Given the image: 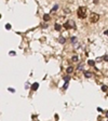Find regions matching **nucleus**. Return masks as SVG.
I'll return each instance as SVG.
<instances>
[{"mask_svg":"<svg viewBox=\"0 0 108 121\" xmlns=\"http://www.w3.org/2000/svg\"><path fill=\"white\" fill-rule=\"evenodd\" d=\"M108 60V55L103 56V57H102V58H98V60Z\"/></svg>","mask_w":108,"mask_h":121,"instance_id":"nucleus-10","label":"nucleus"},{"mask_svg":"<svg viewBox=\"0 0 108 121\" xmlns=\"http://www.w3.org/2000/svg\"><path fill=\"white\" fill-rule=\"evenodd\" d=\"M105 35H108V30H106L105 31Z\"/></svg>","mask_w":108,"mask_h":121,"instance_id":"nucleus-17","label":"nucleus"},{"mask_svg":"<svg viewBox=\"0 0 108 121\" xmlns=\"http://www.w3.org/2000/svg\"><path fill=\"white\" fill-rule=\"evenodd\" d=\"M43 20H44V21H49V20H50V15H49V14H44V15H43Z\"/></svg>","mask_w":108,"mask_h":121,"instance_id":"nucleus-7","label":"nucleus"},{"mask_svg":"<svg viewBox=\"0 0 108 121\" xmlns=\"http://www.w3.org/2000/svg\"><path fill=\"white\" fill-rule=\"evenodd\" d=\"M54 28H55V30H57V31H60V30L62 29V26H60V24H55V26H54Z\"/></svg>","mask_w":108,"mask_h":121,"instance_id":"nucleus-5","label":"nucleus"},{"mask_svg":"<svg viewBox=\"0 0 108 121\" xmlns=\"http://www.w3.org/2000/svg\"><path fill=\"white\" fill-rule=\"evenodd\" d=\"M57 8H58V5H57V4L54 5V8H53V10H52V13H53V12H55V11L57 10Z\"/></svg>","mask_w":108,"mask_h":121,"instance_id":"nucleus-11","label":"nucleus"},{"mask_svg":"<svg viewBox=\"0 0 108 121\" xmlns=\"http://www.w3.org/2000/svg\"><path fill=\"white\" fill-rule=\"evenodd\" d=\"M88 63H89V65H90V66H94V65H95V62H94V60H88Z\"/></svg>","mask_w":108,"mask_h":121,"instance_id":"nucleus-8","label":"nucleus"},{"mask_svg":"<svg viewBox=\"0 0 108 121\" xmlns=\"http://www.w3.org/2000/svg\"><path fill=\"white\" fill-rule=\"evenodd\" d=\"M98 18H99V15H98L97 13H91V15H90L91 23H96L98 21Z\"/></svg>","mask_w":108,"mask_h":121,"instance_id":"nucleus-3","label":"nucleus"},{"mask_svg":"<svg viewBox=\"0 0 108 121\" xmlns=\"http://www.w3.org/2000/svg\"><path fill=\"white\" fill-rule=\"evenodd\" d=\"M69 79H70V78H69V77H68V76H67V77H65V78H64V80H65V82H66V83H68V81H69Z\"/></svg>","mask_w":108,"mask_h":121,"instance_id":"nucleus-12","label":"nucleus"},{"mask_svg":"<svg viewBox=\"0 0 108 121\" xmlns=\"http://www.w3.org/2000/svg\"><path fill=\"white\" fill-rule=\"evenodd\" d=\"M38 88H39V83H38V82H35V83L33 84V86H31V89H33L34 91H36Z\"/></svg>","mask_w":108,"mask_h":121,"instance_id":"nucleus-4","label":"nucleus"},{"mask_svg":"<svg viewBox=\"0 0 108 121\" xmlns=\"http://www.w3.org/2000/svg\"><path fill=\"white\" fill-rule=\"evenodd\" d=\"M84 76H86V78H90V77H92V73L90 71H84Z\"/></svg>","mask_w":108,"mask_h":121,"instance_id":"nucleus-6","label":"nucleus"},{"mask_svg":"<svg viewBox=\"0 0 108 121\" xmlns=\"http://www.w3.org/2000/svg\"><path fill=\"white\" fill-rule=\"evenodd\" d=\"M102 90H103V91H107V86H102Z\"/></svg>","mask_w":108,"mask_h":121,"instance_id":"nucleus-14","label":"nucleus"},{"mask_svg":"<svg viewBox=\"0 0 108 121\" xmlns=\"http://www.w3.org/2000/svg\"><path fill=\"white\" fill-rule=\"evenodd\" d=\"M64 41H65V40H64V38H63V37H60V43H63Z\"/></svg>","mask_w":108,"mask_h":121,"instance_id":"nucleus-15","label":"nucleus"},{"mask_svg":"<svg viewBox=\"0 0 108 121\" xmlns=\"http://www.w3.org/2000/svg\"><path fill=\"white\" fill-rule=\"evenodd\" d=\"M73 68L70 66V67H68V68H67V70H66V71H67L68 73H73Z\"/></svg>","mask_w":108,"mask_h":121,"instance_id":"nucleus-9","label":"nucleus"},{"mask_svg":"<svg viewBox=\"0 0 108 121\" xmlns=\"http://www.w3.org/2000/svg\"><path fill=\"white\" fill-rule=\"evenodd\" d=\"M64 27H65L66 29H71V28H73V29H75V28H76V24H75V22H73V20H68L67 22L64 24Z\"/></svg>","mask_w":108,"mask_h":121,"instance_id":"nucleus-2","label":"nucleus"},{"mask_svg":"<svg viewBox=\"0 0 108 121\" xmlns=\"http://www.w3.org/2000/svg\"><path fill=\"white\" fill-rule=\"evenodd\" d=\"M5 28H7V29H10V28H11L10 24H7V25H5Z\"/></svg>","mask_w":108,"mask_h":121,"instance_id":"nucleus-16","label":"nucleus"},{"mask_svg":"<svg viewBox=\"0 0 108 121\" xmlns=\"http://www.w3.org/2000/svg\"><path fill=\"white\" fill-rule=\"evenodd\" d=\"M73 62H77L78 60V56H73Z\"/></svg>","mask_w":108,"mask_h":121,"instance_id":"nucleus-13","label":"nucleus"},{"mask_svg":"<svg viewBox=\"0 0 108 121\" xmlns=\"http://www.w3.org/2000/svg\"><path fill=\"white\" fill-rule=\"evenodd\" d=\"M77 14L80 18H84L86 17V14H88V9L86 7H79L78 11H77Z\"/></svg>","mask_w":108,"mask_h":121,"instance_id":"nucleus-1","label":"nucleus"}]
</instances>
